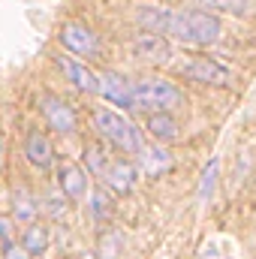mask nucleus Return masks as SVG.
Returning <instances> with one entry per match:
<instances>
[{"instance_id":"2eb2a0df","label":"nucleus","mask_w":256,"mask_h":259,"mask_svg":"<svg viewBox=\"0 0 256 259\" xmlns=\"http://www.w3.org/2000/svg\"><path fill=\"white\" fill-rule=\"evenodd\" d=\"M21 247L27 250V253H42V250H49V229L46 226H39V223H30L27 229H24V238H21Z\"/></svg>"},{"instance_id":"aec40b11","label":"nucleus","mask_w":256,"mask_h":259,"mask_svg":"<svg viewBox=\"0 0 256 259\" xmlns=\"http://www.w3.org/2000/svg\"><path fill=\"white\" fill-rule=\"evenodd\" d=\"M46 211H49L52 217H64V214H66V193H64V190L46 196Z\"/></svg>"},{"instance_id":"1a4fd4ad","label":"nucleus","mask_w":256,"mask_h":259,"mask_svg":"<svg viewBox=\"0 0 256 259\" xmlns=\"http://www.w3.org/2000/svg\"><path fill=\"white\" fill-rule=\"evenodd\" d=\"M58 187L66 193V199H84L88 193V175H84V169H78V166H72V163H61L58 166Z\"/></svg>"},{"instance_id":"dca6fc26","label":"nucleus","mask_w":256,"mask_h":259,"mask_svg":"<svg viewBox=\"0 0 256 259\" xmlns=\"http://www.w3.org/2000/svg\"><path fill=\"white\" fill-rule=\"evenodd\" d=\"M33 214H36V202H33V196L27 193L24 187H18V190L12 193V217L21 220V223H30Z\"/></svg>"},{"instance_id":"0eeeda50","label":"nucleus","mask_w":256,"mask_h":259,"mask_svg":"<svg viewBox=\"0 0 256 259\" xmlns=\"http://www.w3.org/2000/svg\"><path fill=\"white\" fill-rule=\"evenodd\" d=\"M61 42H64V49L75 52V55H97V49H100L97 33L91 27H84V24H75V21L61 27Z\"/></svg>"},{"instance_id":"9d476101","label":"nucleus","mask_w":256,"mask_h":259,"mask_svg":"<svg viewBox=\"0 0 256 259\" xmlns=\"http://www.w3.org/2000/svg\"><path fill=\"white\" fill-rule=\"evenodd\" d=\"M61 69L69 75V81L88 94H100V75L94 69H88V64H78L72 58H61Z\"/></svg>"},{"instance_id":"6e6552de","label":"nucleus","mask_w":256,"mask_h":259,"mask_svg":"<svg viewBox=\"0 0 256 259\" xmlns=\"http://www.w3.org/2000/svg\"><path fill=\"white\" fill-rule=\"evenodd\" d=\"M39 106H42L46 121L55 130H61V133H72V130H75V112L66 106L64 100H58V97H42Z\"/></svg>"},{"instance_id":"7ed1b4c3","label":"nucleus","mask_w":256,"mask_h":259,"mask_svg":"<svg viewBox=\"0 0 256 259\" xmlns=\"http://www.w3.org/2000/svg\"><path fill=\"white\" fill-rule=\"evenodd\" d=\"M94 127L100 130L103 139H109L115 148H121V151H127V154H139V151L145 148L139 127L130 124L124 115H118V112H112V109H100V112L94 115Z\"/></svg>"},{"instance_id":"39448f33","label":"nucleus","mask_w":256,"mask_h":259,"mask_svg":"<svg viewBox=\"0 0 256 259\" xmlns=\"http://www.w3.org/2000/svg\"><path fill=\"white\" fill-rule=\"evenodd\" d=\"M130 55L148 66H163V64H169V58H172V46H169V39L163 33L151 30V33H142V36H136L130 42Z\"/></svg>"},{"instance_id":"a211bd4d","label":"nucleus","mask_w":256,"mask_h":259,"mask_svg":"<svg viewBox=\"0 0 256 259\" xmlns=\"http://www.w3.org/2000/svg\"><path fill=\"white\" fill-rule=\"evenodd\" d=\"M217 172H220V160H211L208 166H205V172H202V181H199V199L205 202L211 190H214V184H217Z\"/></svg>"},{"instance_id":"9b49d317","label":"nucleus","mask_w":256,"mask_h":259,"mask_svg":"<svg viewBox=\"0 0 256 259\" xmlns=\"http://www.w3.org/2000/svg\"><path fill=\"white\" fill-rule=\"evenodd\" d=\"M100 94H103L112 106H130L133 84L124 81L118 72H103V75H100Z\"/></svg>"},{"instance_id":"f3484780","label":"nucleus","mask_w":256,"mask_h":259,"mask_svg":"<svg viewBox=\"0 0 256 259\" xmlns=\"http://www.w3.org/2000/svg\"><path fill=\"white\" fill-rule=\"evenodd\" d=\"M97 256L100 259H118L121 256V235L118 232H106L97 244Z\"/></svg>"},{"instance_id":"f03ea898","label":"nucleus","mask_w":256,"mask_h":259,"mask_svg":"<svg viewBox=\"0 0 256 259\" xmlns=\"http://www.w3.org/2000/svg\"><path fill=\"white\" fill-rule=\"evenodd\" d=\"M184 106V94L163 78H139L133 84V97H130V109H142V112H172Z\"/></svg>"},{"instance_id":"b1692460","label":"nucleus","mask_w":256,"mask_h":259,"mask_svg":"<svg viewBox=\"0 0 256 259\" xmlns=\"http://www.w3.org/2000/svg\"><path fill=\"white\" fill-rule=\"evenodd\" d=\"M199 259H220V253H217V247H214V244H205V247H202V253H199Z\"/></svg>"},{"instance_id":"6ab92c4d","label":"nucleus","mask_w":256,"mask_h":259,"mask_svg":"<svg viewBox=\"0 0 256 259\" xmlns=\"http://www.w3.org/2000/svg\"><path fill=\"white\" fill-rule=\"evenodd\" d=\"M205 9H220V12H247L250 0H196Z\"/></svg>"},{"instance_id":"423d86ee","label":"nucleus","mask_w":256,"mask_h":259,"mask_svg":"<svg viewBox=\"0 0 256 259\" xmlns=\"http://www.w3.org/2000/svg\"><path fill=\"white\" fill-rule=\"evenodd\" d=\"M97 178L115 190V193H130L136 187V178H139V169L130 163V160H106L103 169L97 172Z\"/></svg>"},{"instance_id":"f8f14e48","label":"nucleus","mask_w":256,"mask_h":259,"mask_svg":"<svg viewBox=\"0 0 256 259\" xmlns=\"http://www.w3.org/2000/svg\"><path fill=\"white\" fill-rule=\"evenodd\" d=\"M24 154H27V160H30L36 169H49L52 160H55V154H52V142H49V136L39 133V130H33V133L27 136Z\"/></svg>"},{"instance_id":"5701e85b","label":"nucleus","mask_w":256,"mask_h":259,"mask_svg":"<svg viewBox=\"0 0 256 259\" xmlns=\"http://www.w3.org/2000/svg\"><path fill=\"white\" fill-rule=\"evenodd\" d=\"M9 241H12V217L0 214V244H9Z\"/></svg>"},{"instance_id":"a878e982","label":"nucleus","mask_w":256,"mask_h":259,"mask_svg":"<svg viewBox=\"0 0 256 259\" xmlns=\"http://www.w3.org/2000/svg\"><path fill=\"white\" fill-rule=\"evenodd\" d=\"M84 259H94V256H84Z\"/></svg>"},{"instance_id":"4468645a","label":"nucleus","mask_w":256,"mask_h":259,"mask_svg":"<svg viewBox=\"0 0 256 259\" xmlns=\"http://www.w3.org/2000/svg\"><path fill=\"white\" fill-rule=\"evenodd\" d=\"M148 133L157 142H172V139H178V121L169 112H154L148 118Z\"/></svg>"},{"instance_id":"393cba45","label":"nucleus","mask_w":256,"mask_h":259,"mask_svg":"<svg viewBox=\"0 0 256 259\" xmlns=\"http://www.w3.org/2000/svg\"><path fill=\"white\" fill-rule=\"evenodd\" d=\"M0 166H3V145H0Z\"/></svg>"},{"instance_id":"ddd939ff","label":"nucleus","mask_w":256,"mask_h":259,"mask_svg":"<svg viewBox=\"0 0 256 259\" xmlns=\"http://www.w3.org/2000/svg\"><path fill=\"white\" fill-rule=\"evenodd\" d=\"M139 160H142V169H145L148 175H163V172L172 169V157H169V151H163L160 145L142 148V151H139Z\"/></svg>"},{"instance_id":"4be33fe9","label":"nucleus","mask_w":256,"mask_h":259,"mask_svg":"<svg viewBox=\"0 0 256 259\" xmlns=\"http://www.w3.org/2000/svg\"><path fill=\"white\" fill-rule=\"evenodd\" d=\"M3 259H30V253H27L24 247H15V244L9 241V244H3Z\"/></svg>"},{"instance_id":"20e7f679","label":"nucleus","mask_w":256,"mask_h":259,"mask_svg":"<svg viewBox=\"0 0 256 259\" xmlns=\"http://www.w3.org/2000/svg\"><path fill=\"white\" fill-rule=\"evenodd\" d=\"M178 72L184 78H190V81H199V84H217V88L232 84V72L220 64V61L205 58V55H196V58L181 61L178 64Z\"/></svg>"},{"instance_id":"f257e3e1","label":"nucleus","mask_w":256,"mask_h":259,"mask_svg":"<svg viewBox=\"0 0 256 259\" xmlns=\"http://www.w3.org/2000/svg\"><path fill=\"white\" fill-rule=\"evenodd\" d=\"M142 27L154 30V33H169L181 42L190 46H211L220 39V21L208 12H175V9H163V6H142V12L136 15Z\"/></svg>"},{"instance_id":"412c9836","label":"nucleus","mask_w":256,"mask_h":259,"mask_svg":"<svg viewBox=\"0 0 256 259\" xmlns=\"http://www.w3.org/2000/svg\"><path fill=\"white\" fill-rule=\"evenodd\" d=\"M91 208H94V214L103 220L106 214H112V205H109V199H106V193H94V202H91Z\"/></svg>"}]
</instances>
